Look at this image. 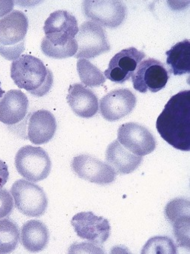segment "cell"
Masks as SVG:
<instances>
[{
    "label": "cell",
    "mask_w": 190,
    "mask_h": 254,
    "mask_svg": "<svg viewBox=\"0 0 190 254\" xmlns=\"http://www.w3.org/2000/svg\"><path fill=\"white\" fill-rule=\"evenodd\" d=\"M157 131L178 150H190V91H180L165 104L156 120Z\"/></svg>",
    "instance_id": "obj_1"
},
{
    "label": "cell",
    "mask_w": 190,
    "mask_h": 254,
    "mask_svg": "<svg viewBox=\"0 0 190 254\" xmlns=\"http://www.w3.org/2000/svg\"><path fill=\"white\" fill-rule=\"evenodd\" d=\"M44 29L45 36L41 44L42 52L55 59L75 56L78 51L76 37L78 21L73 14L64 10H58L48 17Z\"/></svg>",
    "instance_id": "obj_2"
},
{
    "label": "cell",
    "mask_w": 190,
    "mask_h": 254,
    "mask_svg": "<svg viewBox=\"0 0 190 254\" xmlns=\"http://www.w3.org/2000/svg\"><path fill=\"white\" fill-rule=\"evenodd\" d=\"M11 77L15 85L33 95L42 97L51 89L53 75L39 58L20 55L11 65Z\"/></svg>",
    "instance_id": "obj_3"
},
{
    "label": "cell",
    "mask_w": 190,
    "mask_h": 254,
    "mask_svg": "<svg viewBox=\"0 0 190 254\" xmlns=\"http://www.w3.org/2000/svg\"><path fill=\"white\" fill-rule=\"evenodd\" d=\"M29 21L26 14L14 10L0 19V55L15 61L25 50Z\"/></svg>",
    "instance_id": "obj_4"
},
{
    "label": "cell",
    "mask_w": 190,
    "mask_h": 254,
    "mask_svg": "<svg viewBox=\"0 0 190 254\" xmlns=\"http://www.w3.org/2000/svg\"><path fill=\"white\" fill-rule=\"evenodd\" d=\"M14 164L20 175L31 182L46 179L51 171V161L48 152L42 147L29 145L19 149Z\"/></svg>",
    "instance_id": "obj_5"
},
{
    "label": "cell",
    "mask_w": 190,
    "mask_h": 254,
    "mask_svg": "<svg viewBox=\"0 0 190 254\" xmlns=\"http://www.w3.org/2000/svg\"><path fill=\"white\" fill-rule=\"evenodd\" d=\"M11 194L17 210L27 217H39L47 210L48 200L46 192L31 181H16L11 187Z\"/></svg>",
    "instance_id": "obj_6"
},
{
    "label": "cell",
    "mask_w": 190,
    "mask_h": 254,
    "mask_svg": "<svg viewBox=\"0 0 190 254\" xmlns=\"http://www.w3.org/2000/svg\"><path fill=\"white\" fill-rule=\"evenodd\" d=\"M170 71L162 62L148 58L142 61L132 78L133 87L140 93H156L165 88L170 79Z\"/></svg>",
    "instance_id": "obj_7"
},
{
    "label": "cell",
    "mask_w": 190,
    "mask_h": 254,
    "mask_svg": "<svg viewBox=\"0 0 190 254\" xmlns=\"http://www.w3.org/2000/svg\"><path fill=\"white\" fill-rule=\"evenodd\" d=\"M75 39L78 44V51L75 55L76 58L92 59L111 49L106 32L94 21L83 23Z\"/></svg>",
    "instance_id": "obj_8"
},
{
    "label": "cell",
    "mask_w": 190,
    "mask_h": 254,
    "mask_svg": "<svg viewBox=\"0 0 190 254\" xmlns=\"http://www.w3.org/2000/svg\"><path fill=\"white\" fill-rule=\"evenodd\" d=\"M82 9L91 21L108 28L120 27L127 15L126 5L120 1H84Z\"/></svg>",
    "instance_id": "obj_9"
},
{
    "label": "cell",
    "mask_w": 190,
    "mask_h": 254,
    "mask_svg": "<svg viewBox=\"0 0 190 254\" xmlns=\"http://www.w3.org/2000/svg\"><path fill=\"white\" fill-rule=\"evenodd\" d=\"M117 140L132 153L142 157L151 153L156 147V140L151 132L136 123L122 125L117 131Z\"/></svg>",
    "instance_id": "obj_10"
},
{
    "label": "cell",
    "mask_w": 190,
    "mask_h": 254,
    "mask_svg": "<svg viewBox=\"0 0 190 254\" xmlns=\"http://www.w3.org/2000/svg\"><path fill=\"white\" fill-rule=\"evenodd\" d=\"M71 223L78 237L94 245H103L111 235L109 221L104 217H97L93 212L77 213Z\"/></svg>",
    "instance_id": "obj_11"
},
{
    "label": "cell",
    "mask_w": 190,
    "mask_h": 254,
    "mask_svg": "<svg viewBox=\"0 0 190 254\" xmlns=\"http://www.w3.org/2000/svg\"><path fill=\"white\" fill-rule=\"evenodd\" d=\"M71 166L78 178L98 185L111 184L117 175L108 164L87 154L75 156Z\"/></svg>",
    "instance_id": "obj_12"
},
{
    "label": "cell",
    "mask_w": 190,
    "mask_h": 254,
    "mask_svg": "<svg viewBox=\"0 0 190 254\" xmlns=\"http://www.w3.org/2000/svg\"><path fill=\"white\" fill-rule=\"evenodd\" d=\"M136 103V95L130 89L113 90L100 100V113L107 121L116 122L130 114Z\"/></svg>",
    "instance_id": "obj_13"
},
{
    "label": "cell",
    "mask_w": 190,
    "mask_h": 254,
    "mask_svg": "<svg viewBox=\"0 0 190 254\" xmlns=\"http://www.w3.org/2000/svg\"><path fill=\"white\" fill-rule=\"evenodd\" d=\"M145 57L144 52L134 47L120 51L110 61L108 69L104 72L105 78L115 83H124L133 76Z\"/></svg>",
    "instance_id": "obj_14"
},
{
    "label": "cell",
    "mask_w": 190,
    "mask_h": 254,
    "mask_svg": "<svg viewBox=\"0 0 190 254\" xmlns=\"http://www.w3.org/2000/svg\"><path fill=\"white\" fill-rule=\"evenodd\" d=\"M165 217L173 226L174 233L179 246L190 248V201L175 198L167 204Z\"/></svg>",
    "instance_id": "obj_15"
},
{
    "label": "cell",
    "mask_w": 190,
    "mask_h": 254,
    "mask_svg": "<svg viewBox=\"0 0 190 254\" xmlns=\"http://www.w3.org/2000/svg\"><path fill=\"white\" fill-rule=\"evenodd\" d=\"M27 127L26 139L33 144L42 145L53 139L57 125L50 111L40 110L29 115Z\"/></svg>",
    "instance_id": "obj_16"
},
{
    "label": "cell",
    "mask_w": 190,
    "mask_h": 254,
    "mask_svg": "<svg viewBox=\"0 0 190 254\" xmlns=\"http://www.w3.org/2000/svg\"><path fill=\"white\" fill-rule=\"evenodd\" d=\"M66 100L72 111L81 118H92L98 113V100L96 94L82 84L71 85Z\"/></svg>",
    "instance_id": "obj_17"
},
{
    "label": "cell",
    "mask_w": 190,
    "mask_h": 254,
    "mask_svg": "<svg viewBox=\"0 0 190 254\" xmlns=\"http://www.w3.org/2000/svg\"><path fill=\"white\" fill-rule=\"evenodd\" d=\"M29 108L27 96L20 90H10L0 101V122L14 126L22 121Z\"/></svg>",
    "instance_id": "obj_18"
},
{
    "label": "cell",
    "mask_w": 190,
    "mask_h": 254,
    "mask_svg": "<svg viewBox=\"0 0 190 254\" xmlns=\"http://www.w3.org/2000/svg\"><path fill=\"white\" fill-rule=\"evenodd\" d=\"M105 161L117 174H129L140 166L143 158L132 153L116 140L107 147Z\"/></svg>",
    "instance_id": "obj_19"
},
{
    "label": "cell",
    "mask_w": 190,
    "mask_h": 254,
    "mask_svg": "<svg viewBox=\"0 0 190 254\" xmlns=\"http://www.w3.org/2000/svg\"><path fill=\"white\" fill-rule=\"evenodd\" d=\"M50 234L46 224L39 220H32L23 225L20 242L24 248L32 253L40 252L47 247Z\"/></svg>",
    "instance_id": "obj_20"
},
{
    "label": "cell",
    "mask_w": 190,
    "mask_h": 254,
    "mask_svg": "<svg viewBox=\"0 0 190 254\" xmlns=\"http://www.w3.org/2000/svg\"><path fill=\"white\" fill-rule=\"evenodd\" d=\"M167 64L175 75H182L190 72V43L184 40L172 46L165 52Z\"/></svg>",
    "instance_id": "obj_21"
},
{
    "label": "cell",
    "mask_w": 190,
    "mask_h": 254,
    "mask_svg": "<svg viewBox=\"0 0 190 254\" xmlns=\"http://www.w3.org/2000/svg\"><path fill=\"white\" fill-rule=\"evenodd\" d=\"M20 229L10 219L0 220V254H10L20 242Z\"/></svg>",
    "instance_id": "obj_22"
},
{
    "label": "cell",
    "mask_w": 190,
    "mask_h": 254,
    "mask_svg": "<svg viewBox=\"0 0 190 254\" xmlns=\"http://www.w3.org/2000/svg\"><path fill=\"white\" fill-rule=\"evenodd\" d=\"M77 69L81 82L91 88L100 87L106 82V78L96 66L87 59H79Z\"/></svg>",
    "instance_id": "obj_23"
},
{
    "label": "cell",
    "mask_w": 190,
    "mask_h": 254,
    "mask_svg": "<svg viewBox=\"0 0 190 254\" xmlns=\"http://www.w3.org/2000/svg\"><path fill=\"white\" fill-rule=\"evenodd\" d=\"M178 253L173 240L167 236H156L149 239L143 246L142 254H172Z\"/></svg>",
    "instance_id": "obj_24"
},
{
    "label": "cell",
    "mask_w": 190,
    "mask_h": 254,
    "mask_svg": "<svg viewBox=\"0 0 190 254\" xmlns=\"http://www.w3.org/2000/svg\"><path fill=\"white\" fill-rule=\"evenodd\" d=\"M14 210L12 195L6 190H0V219L8 217Z\"/></svg>",
    "instance_id": "obj_25"
},
{
    "label": "cell",
    "mask_w": 190,
    "mask_h": 254,
    "mask_svg": "<svg viewBox=\"0 0 190 254\" xmlns=\"http://www.w3.org/2000/svg\"><path fill=\"white\" fill-rule=\"evenodd\" d=\"M9 178L8 165L0 159V190L3 188Z\"/></svg>",
    "instance_id": "obj_26"
},
{
    "label": "cell",
    "mask_w": 190,
    "mask_h": 254,
    "mask_svg": "<svg viewBox=\"0 0 190 254\" xmlns=\"http://www.w3.org/2000/svg\"><path fill=\"white\" fill-rule=\"evenodd\" d=\"M14 5L13 1H0V17L9 14L12 11Z\"/></svg>",
    "instance_id": "obj_27"
},
{
    "label": "cell",
    "mask_w": 190,
    "mask_h": 254,
    "mask_svg": "<svg viewBox=\"0 0 190 254\" xmlns=\"http://www.w3.org/2000/svg\"><path fill=\"white\" fill-rule=\"evenodd\" d=\"M5 94V91L2 89L1 88V82H0V98H2V95Z\"/></svg>",
    "instance_id": "obj_28"
}]
</instances>
